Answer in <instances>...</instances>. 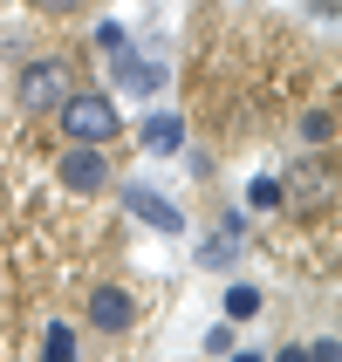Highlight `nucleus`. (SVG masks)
<instances>
[{
  "instance_id": "nucleus-2",
  "label": "nucleus",
  "mask_w": 342,
  "mask_h": 362,
  "mask_svg": "<svg viewBox=\"0 0 342 362\" xmlns=\"http://www.w3.org/2000/svg\"><path fill=\"white\" fill-rule=\"evenodd\" d=\"M62 96H76L69 62H28L21 69V110H62Z\"/></svg>"
},
{
  "instance_id": "nucleus-10",
  "label": "nucleus",
  "mask_w": 342,
  "mask_h": 362,
  "mask_svg": "<svg viewBox=\"0 0 342 362\" xmlns=\"http://www.w3.org/2000/svg\"><path fill=\"white\" fill-rule=\"evenodd\" d=\"M226 315H233V322L261 315V294H253V287H226Z\"/></svg>"
},
{
  "instance_id": "nucleus-15",
  "label": "nucleus",
  "mask_w": 342,
  "mask_h": 362,
  "mask_svg": "<svg viewBox=\"0 0 342 362\" xmlns=\"http://www.w3.org/2000/svg\"><path fill=\"white\" fill-rule=\"evenodd\" d=\"M35 7H48V14H69V7H76V0H35Z\"/></svg>"
},
{
  "instance_id": "nucleus-5",
  "label": "nucleus",
  "mask_w": 342,
  "mask_h": 362,
  "mask_svg": "<svg viewBox=\"0 0 342 362\" xmlns=\"http://www.w3.org/2000/svg\"><path fill=\"white\" fill-rule=\"evenodd\" d=\"M130 315H137V308H130V294H123V287H96V294H89V322L110 328V335H117V328H130Z\"/></svg>"
},
{
  "instance_id": "nucleus-7",
  "label": "nucleus",
  "mask_w": 342,
  "mask_h": 362,
  "mask_svg": "<svg viewBox=\"0 0 342 362\" xmlns=\"http://www.w3.org/2000/svg\"><path fill=\"white\" fill-rule=\"evenodd\" d=\"M110 69H117V82H123V89H158V82H164V69H158V62H144V55H123V48L110 55Z\"/></svg>"
},
{
  "instance_id": "nucleus-13",
  "label": "nucleus",
  "mask_w": 342,
  "mask_h": 362,
  "mask_svg": "<svg viewBox=\"0 0 342 362\" xmlns=\"http://www.w3.org/2000/svg\"><path fill=\"white\" fill-rule=\"evenodd\" d=\"M96 48H103V55H117V48H123V28H117V21H103V28H96Z\"/></svg>"
},
{
  "instance_id": "nucleus-8",
  "label": "nucleus",
  "mask_w": 342,
  "mask_h": 362,
  "mask_svg": "<svg viewBox=\"0 0 342 362\" xmlns=\"http://www.w3.org/2000/svg\"><path fill=\"white\" fill-rule=\"evenodd\" d=\"M281 199H295V205H308V199H329V178L308 164V171H295V178L281 185Z\"/></svg>"
},
{
  "instance_id": "nucleus-14",
  "label": "nucleus",
  "mask_w": 342,
  "mask_h": 362,
  "mask_svg": "<svg viewBox=\"0 0 342 362\" xmlns=\"http://www.w3.org/2000/svg\"><path fill=\"white\" fill-rule=\"evenodd\" d=\"M308 362H336V342H315V349H302Z\"/></svg>"
},
{
  "instance_id": "nucleus-17",
  "label": "nucleus",
  "mask_w": 342,
  "mask_h": 362,
  "mask_svg": "<svg viewBox=\"0 0 342 362\" xmlns=\"http://www.w3.org/2000/svg\"><path fill=\"white\" fill-rule=\"evenodd\" d=\"M233 362H267V356H233Z\"/></svg>"
},
{
  "instance_id": "nucleus-12",
  "label": "nucleus",
  "mask_w": 342,
  "mask_h": 362,
  "mask_svg": "<svg viewBox=\"0 0 342 362\" xmlns=\"http://www.w3.org/2000/svg\"><path fill=\"white\" fill-rule=\"evenodd\" d=\"M246 199L261 205V212H274V205H281V178H253V185H246Z\"/></svg>"
},
{
  "instance_id": "nucleus-11",
  "label": "nucleus",
  "mask_w": 342,
  "mask_h": 362,
  "mask_svg": "<svg viewBox=\"0 0 342 362\" xmlns=\"http://www.w3.org/2000/svg\"><path fill=\"white\" fill-rule=\"evenodd\" d=\"M302 137L308 144H329V137H336V117H329V110H308V117H302Z\"/></svg>"
},
{
  "instance_id": "nucleus-1",
  "label": "nucleus",
  "mask_w": 342,
  "mask_h": 362,
  "mask_svg": "<svg viewBox=\"0 0 342 362\" xmlns=\"http://www.w3.org/2000/svg\"><path fill=\"white\" fill-rule=\"evenodd\" d=\"M62 130H69V144H110L123 130V117H117V103L110 96H89V89H76V96H62Z\"/></svg>"
},
{
  "instance_id": "nucleus-3",
  "label": "nucleus",
  "mask_w": 342,
  "mask_h": 362,
  "mask_svg": "<svg viewBox=\"0 0 342 362\" xmlns=\"http://www.w3.org/2000/svg\"><path fill=\"white\" fill-rule=\"evenodd\" d=\"M123 205H130L144 226H158V233H185V212H178L171 199H158L151 185H130V192H123Z\"/></svg>"
},
{
  "instance_id": "nucleus-9",
  "label": "nucleus",
  "mask_w": 342,
  "mask_h": 362,
  "mask_svg": "<svg viewBox=\"0 0 342 362\" xmlns=\"http://www.w3.org/2000/svg\"><path fill=\"white\" fill-rule=\"evenodd\" d=\"M41 362H76V328H69V322H48V335H41Z\"/></svg>"
},
{
  "instance_id": "nucleus-16",
  "label": "nucleus",
  "mask_w": 342,
  "mask_h": 362,
  "mask_svg": "<svg viewBox=\"0 0 342 362\" xmlns=\"http://www.w3.org/2000/svg\"><path fill=\"white\" fill-rule=\"evenodd\" d=\"M281 362H308V356H302V349H287V356H281Z\"/></svg>"
},
{
  "instance_id": "nucleus-4",
  "label": "nucleus",
  "mask_w": 342,
  "mask_h": 362,
  "mask_svg": "<svg viewBox=\"0 0 342 362\" xmlns=\"http://www.w3.org/2000/svg\"><path fill=\"white\" fill-rule=\"evenodd\" d=\"M103 178H110V171H103V158L89 144H76V151L62 158V185H69V192H103Z\"/></svg>"
},
{
  "instance_id": "nucleus-6",
  "label": "nucleus",
  "mask_w": 342,
  "mask_h": 362,
  "mask_svg": "<svg viewBox=\"0 0 342 362\" xmlns=\"http://www.w3.org/2000/svg\"><path fill=\"white\" fill-rule=\"evenodd\" d=\"M137 137H144V151H151V158H171V151L185 144V123L158 110V117H144V130H137Z\"/></svg>"
}]
</instances>
